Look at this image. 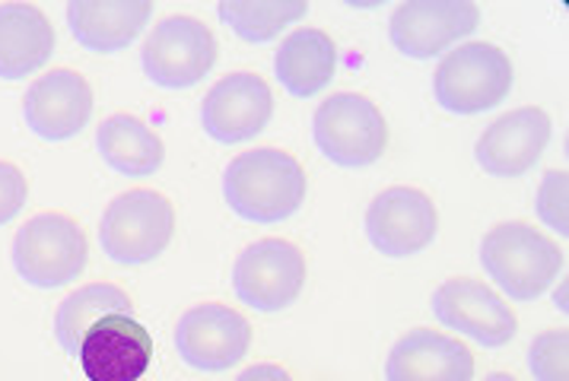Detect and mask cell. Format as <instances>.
<instances>
[{
    "mask_svg": "<svg viewBox=\"0 0 569 381\" xmlns=\"http://www.w3.org/2000/svg\"><path fill=\"white\" fill-rule=\"evenodd\" d=\"M439 232L436 203L417 188H388L366 210V235L386 258H413Z\"/></svg>",
    "mask_w": 569,
    "mask_h": 381,
    "instance_id": "12",
    "label": "cell"
},
{
    "mask_svg": "<svg viewBox=\"0 0 569 381\" xmlns=\"http://www.w3.org/2000/svg\"><path fill=\"white\" fill-rule=\"evenodd\" d=\"M553 305H557L560 312H567V309H569V305H567V283H563L560 290L553 292Z\"/></svg>",
    "mask_w": 569,
    "mask_h": 381,
    "instance_id": "28",
    "label": "cell"
},
{
    "mask_svg": "<svg viewBox=\"0 0 569 381\" xmlns=\"http://www.w3.org/2000/svg\"><path fill=\"white\" fill-rule=\"evenodd\" d=\"M550 118L545 109L525 106L516 112L497 118L483 134L478 137L475 159L493 179H519L538 166L550 143Z\"/></svg>",
    "mask_w": 569,
    "mask_h": 381,
    "instance_id": "14",
    "label": "cell"
},
{
    "mask_svg": "<svg viewBox=\"0 0 569 381\" xmlns=\"http://www.w3.org/2000/svg\"><path fill=\"white\" fill-rule=\"evenodd\" d=\"M335 68H338V51L331 36L309 26H299L297 32H290L273 54V73L280 87L297 99L319 96L335 80Z\"/></svg>",
    "mask_w": 569,
    "mask_h": 381,
    "instance_id": "20",
    "label": "cell"
},
{
    "mask_svg": "<svg viewBox=\"0 0 569 381\" xmlns=\"http://www.w3.org/2000/svg\"><path fill=\"white\" fill-rule=\"evenodd\" d=\"M220 20L246 42H273L287 26L299 23L309 13L306 0H223L217 7Z\"/></svg>",
    "mask_w": 569,
    "mask_h": 381,
    "instance_id": "23",
    "label": "cell"
},
{
    "mask_svg": "<svg viewBox=\"0 0 569 381\" xmlns=\"http://www.w3.org/2000/svg\"><path fill=\"white\" fill-rule=\"evenodd\" d=\"M236 381H293V375L283 369V365H273V362H261V365H251Z\"/></svg>",
    "mask_w": 569,
    "mask_h": 381,
    "instance_id": "27",
    "label": "cell"
},
{
    "mask_svg": "<svg viewBox=\"0 0 569 381\" xmlns=\"http://www.w3.org/2000/svg\"><path fill=\"white\" fill-rule=\"evenodd\" d=\"M312 137L321 157L343 169H363L379 162L388 147V124L379 106L357 92L325 99L312 118Z\"/></svg>",
    "mask_w": 569,
    "mask_h": 381,
    "instance_id": "6",
    "label": "cell"
},
{
    "mask_svg": "<svg viewBox=\"0 0 569 381\" xmlns=\"http://www.w3.org/2000/svg\"><path fill=\"white\" fill-rule=\"evenodd\" d=\"M478 26L480 10L471 0H408L395 7L388 39L413 61H430L468 39Z\"/></svg>",
    "mask_w": 569,
    "mask_h": 381,
    "instance_id": "9",
    "label": "cell"
},
{
    "mask_svg": "<svg viewBox=\"0 0 569 381\" xmlns=\"http://www.w3.org/2000/svg\"><path fill=\"white\" fill-rule=\"evenodd\" d=\"M386 381H475V357L456 337L417 328L391 347Z\"/></svg>",
    "mask_w": 569,
    "mask_h": 381,
    "instance_id": "17",
    "label": "cell"
},
{
    "mask_svg": "<svg viewBox=\"0 0 569 381\" xmlns=\"http://www.w3.org/2000/svg\"><path fill=\"white\" fill-rule=\"evenodd\" d=\"M176 235V207L157 191L134 188L118 194L99 223V245L114 264H150Z\"/></svg>",
    "mask_w": 569,
    "mask_h": 381,
    "instance_id": "4",
    "label": "cell"
},
{
    "mask_svg": "<svg viewBox=\"0 0 569 381\" xmlns=\"http://www.w3.org/2000/svg\"><path fill=\"white\" fill-rule=\"evenodd\" d=\"M251 324L229 305H194L176 324V350L198 372H227L249 357Z\"/></svg>",
    "mask_w": 569,
    "mask_h": 381,
    "instance_id": "10",
    "label": "cell"
},
{
    "mask_svg": "<svg viewBox=\"0 0 569 381\" xmlns=\"http://www.w3.org/2000/svg\"><path fill=\"white\" fill-rule=\"evenodd\" d=\"M516 70L509 54L487 42H468L442 58L433 92L439 109L452 114H480L509 99Z\"/></svg>",
    "mask_w": 569,
    "mask_h": 381,
    "instance_id": "3",
    "label": "cell"
},
{
    "mask_svg": "<svg viewBox=\"0 0 569 381\" xmlns=\"http://www.w3.org/2000/svg\"><path fill=\"white\" fill-rule=\"evenodd\" d=\"M96 147H99L102 162L128 179H147L160 172L162 159H166L160 134L134 114L106 118L96 131Z\"/></svg>",
    "mask_w": 569,
    "mask_h": 381,
    "instance_id": "21",
    "label": "cell"
},
{
    "mask_svg": "<svg viewBox=\"0 0 569 381\" xmlns=\"http://www.w3.org/2000/svg\"><path fill=\"white\" fill-rule=\"evenodd\" d=\"M217 39L194 17H169L147 36L140 64L162 90H191L217 64Z\"/></svg>",
    "mask_w": 569,
    "mask_h": 381,
    "instance_id": "7",
    "label": "cell"
},
{
    "mask_svg": "<svg viewBox=\"0 0 569 381\" xmlns=\"http://www.w3.org/2000/svg\"><path fill=\"white\" fill-rule=\"evenodd\" d=\"M567 201H569V176L563 169H550L538 188V217L547 229L560 232L563 239L569 235V213H567Z\"/></svg>",
    "mask_w": 569,
    "mask_h": 381,
    "instance_id": "25",
    "label": "cell"
},
{
    "mask_svg": "<svg viewBox=\"0 0 569 381\" xmlns=\"http://www.w3.org/2000/svg\"><path fill=\"white\" fill-rule=\"evenodd\" d=\"M273 114L271 87L258 73H229L201 102V124L217 143H246Z\"/></svg>",
    "mask_w": 569,
    "mask_h": 381,
    "instance_id": "15",
    "label": "cell"
},
{
    "mask_svg": "<svg viewBox=\"0 0 569 381\" xmlns=\"http://www.w3.org/2000/svg\"><path fill=\"white\" fill-rule=\"evenodd\" d=\"M483 381H516L512 375H502V372H493L490 379H483Z\"/></svg>",
    "mask_w": 569,
    "mask_h": 381,
    "instance_id": "29",
    "label": "cell"
},
{
    "mask_svg": "<svg viewBox=\"0 0 569 381\" xmlns=\"http://www.w3.org/2000/svg\"><path fill=\"white\" fill-rule=\"evenodd\" d=\"M54 54V29L36 3H0V80H26Z\"/></svg>",
    "mask_w": 569,
    "mask_h": 381,
    "instance_id": "19",
    "label": "cell"
},
{
    "mask_svg": "<svg viewBox=\"0 0 569 381\" xmlns=\"http://www.w3.org/2000/svg\"><path fill=\"white\" fill-rule=\"evenodd\" d=\"M306 172L283 150L261 147L239 153L223 172V198L229 210L249 223H283L306 201Z\"/></svg>",
    "mask_w": 569,
    "mask_h": 381,
    "instance_id": "1",
    "label": "cell"
},
{
    "mask_svg": "<svg viewBox=\"0 0 569 381\" xmlns=\"http://www.w3.org/2000/svg\"><path fill=\"white\" fill-rule=\"evenodd\" d=\"M90 261L83 229L64 213H39L13 239V268L36 290L73 283Z\"/></svg>",
    "mask_w": 569,
    "mask_h": 381,
    "instance_id": "5",
    "label": "cell"
},
{
    "mask_svg": "<svg viewBox=\"0 0 569 381\" xmlns=\"http://www.w3.org/2000/svg\"><path fill=\"white\" fill-rule=\"evenodd\" d=\"M77 359L90 381H140L153 362V337L134 314H106L80 340Z\"/></svg>",
    "mask_w": 569,
    "mask_h": 381,
    "instance_id": "13",
    "label": "cell"
},
{
    "mask_svg": "<svg viewBox=\"0 0 569 381\" xmlns=\"http://www.w3.org/2000/svg\"><path fill=\"white\" fill-rule=\"evenodd\" d=\"M92 114V90L87 77L77 70L58 68L39 77L23 99V118L29 131L42 140H70L77 137Z\"/></svg>",
    "mask_w": 569,
    "mask_h": 381,
    "instance_id": "16",
    "label": "cell"
},
{
    "mask_svg": "<svg viewBox=\"0 0 569 381\" xmlns=\"http://www.w3.org/2000/svg\"><path fill=\"white\" fill-rule=\"evenodd\" d=\"M430 305L442 328L471 337L487 350L506 347L519 331V318L506 299L478 280H446L433 292Z\"/></svg>",
    "mask_w": 569,
    "mask_h": 381,
    "instance_id": "11",
    "label": "cell"
},
{
    "mask_svg": "<svg viewBox=\"0 0 569 381\" xmlns=\"http://www.w3.org/2000/svg\"><path fill=\"white\" fill-rule=\"evenodd\" d=\"M153 17L150 0H70L68 26L92 54H114L134 42Z\"/></svg>",
    "mask_w": 569,
    "mask_h": 381,
    "instance_id": "18",
    "label": "cell"
},
{
    "mask_svg": "<svg viewBox=\"0 0 569 381\" xmlns=\"http://www.w3.org/2000/svg\"><path fill=\"white\" fill-rule=\"evenodd\" d=\"M26 198H29V181L23 172L13 162H0V225L20 217Z\"/></svg>",
    "mask_w": 569,
    "mask_h": 381,
    "instance_id": "26",
    "label": "cell"
},
{
    "mask_svg": "<svg viewBox=\"0 0 569 381\" xmlns=\"http://www.w3.org/2000/svg\"><path fill=\"white\" fill-rule=\"evenodd\" d=\"M528 369L535 381H569V334L567 331H545L531 340Z\"/></svg>",
    "mask_w": 569,
    "mask_h": 381,
    "instance_id": "24",
    "label": "cell"
},
{
    "mask_svg": "<svg viewBox=\"0 0 569 381\" xmlns=\"http://www.w3.org/2000/svg\"><path fill=\"white\" fill-rule=\"evenodd\" d=\"M480 264L512 302H535L560 277L563 254L535 225L500 223L480 242Z\"/></svg>",
    "mask_w": 569,
    "mask_h": 381,
    "instance_id": "2",
    "label": "cell"
},
{
    "mask_svg": "<svg viewBox=\"0 0 569 381\" xmlns=\"http://www.w3.org/2000/svg\"><path fill=\"white\" fill-rule=\"evenodd\" d=\"M306 287V258L293 242L261 239L249 245L232 268V290L254 312H283Z\"/></svg>",
    "mask_w": 569,
    "mask_h": 381,
    "instance_id": "8",
    "label": "cell"
},
{
    "mask_svg": "<svg viewBox=\"0 0 569 381\" xmlns=\"http://www.w3.org/2000/svg\"><path fill=\"white\" fill-rule=\"evenodd\" d=\"M106 314H134L128 292L118 290L114 283H90V287L70 292L54 314V337L64 347V353L77 357L80 340Z\"/></svg>",
    "mask_w": 569,
    "mask_h": 381,
    "instance_id": "22",
    "label": "cell"
}]
</instances>
